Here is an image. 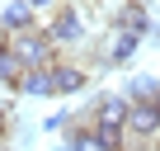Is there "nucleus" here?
Wrapping results in <instances>:
<instances>
[{
  "label": "nucleus",
  "instance_id": "39448f33",
  "mask_svg": "<svg viewBox=\"0 0 160 151\" xmlns=\"http://www.w3.org/2000/svg\"><path fill=\"white\" fill-rule=\"evenodd\" d=\"M137 47H141V43H137L132 33H118V29H113V33L104 38V47H99V57H94V61H99V66H122V61H132V57H137Z\"/></svg>",
  "mask_w": 160,
  "mask_h": 151
},
{
  "label": "nucleus",
  "instance_id": "20e7f679",
  "mask_svg": "<svg viewBox=\"0 0 160 151\" xmlns=\"http://www.w3.org/2000/svg\"><path fill=\"white\" fill-rule=\"evenodd\" d=\"M108 24H113L118 33H132L137 43L151 38V29H155V19H151V10H146V0H127V5H118V10L108 14Z\"/></svg>",
  "mask_w": 160,
  "mask_h": 151
},
{
  "label": "nucleus",
  "instance_id": "4468645a",
  "mask_svg": "<svg viewBox=\"0 0 160 151\" xmlns=\"http://www.w3.org/2000/svg\"><path fill=\"white\" fill-rule=\"evenodd\" d=\"M122 151H151V146H146V142H127Z\"/></svg>",
  "mask_w": 160,
  "mask_h": 151
},
{
  "label": "nucleus",
  "instance_id": "9b49d317",
  "mask_svg": "<svg viewBox=\"0 0 160 151\" xmlns=\"http://www.w3.org/2000/svg\"><path fill=\"white\" fill-rule=\"evenodd\" d=\"M71 123H75V113H66V109H61V113H47V118H42V128H47V132H66Z\"/></svg>",
  "mask_w": 160,
  "mask_h": 151
},
{
  "label": "nucleus",
  "instance_id": "ddd939ff",
  "mask_svg": "<svg viewBox=\"0 0 160 151\" xmlns=\"http://www.w3.org/2000/svg\"><path fill=\"white\" fill-rule=\"evenodd\" d=\"M19 5H28V10L38 14V10H47V5H52V0H19Z\"/></svg>",
  "mask_w": 160,
  "mask_h": 151
},
{
  "label": "nucleus",
  "instance_id": "f3484780",
  "mask_svg": "<svg viewBox=\"0 0 160 151\" xmlns=\"http://www.w3.org/2000/svg\"><path fill=\"white\" fill-rule=\"evenodd\" d=\"M66 5H75V0H66Z\"/></svg>",
  "mask_w": 160,
  "mask_h": 151
},
{
  "label": "nucleus",
  "instance_id": "6e6552de",
  "mask_svg": "<svg viewBox=\"0 0 160 151\" xmlns=\"http://www.w3.org/2000/svg\"><path fill=\"white\" fill-rule=\"evenodd\" d=\"M52 81H57V95H80L90 85V71L80 66V61H57L52 66Z\"/></svg>",
  "mask_w": 160,
  "mask_h": 151
},
{
  "label": "nucleus",
  "instance_id": "dca6fc26",
  "mask_svg": "<svg viewBox=\"0 0 160 151\" xmlns=\"http://www.w3.org/2000/svg\"><path fill=\"white\" fill-rule=\"evenodd\" d=\"M0 151H14V146H10V142H0Z\"/></svg>",
  "mask_w": 160,
  "mask_h": 151
},
{
  "label": "nucleus",
  "instance_id": "2eb2a0df",
  "mask_svg": "<svg viewBox=\"0 0 160 151\" xmlns=\"http://www.w3.org/2000/svg\"><path fill=\"white\" fill-rule=\"evenodd\" d=\"M5 47H10V38H5V33H0V52H5Z\"/></svg>",
  "mask_w": 160,
  "mask_h": 151
},
{
  "label": "nucleus",
  "instance_id": "7ed1b4c3",
  "mask_svg": "<svg viewBox=\"0 0 160 151\" xmlns=\"http://www.w3.org/2000/svg\"><path fill=\"white\" fill-rule=\"evenodd\" d=\"M127 142H146V146L160 142V99L132 104V113H127Z\"/></svg>",
  "mask_w": 160,
  "mask_h": 151
},
{
  "label": "nucleus",
  "instance_id": "9d476101",
  "mask_svg": "<svg viewBox=\"0 0 160 151\" xmlns=\"http://www.w3.org/2000/svg\"><path fill=\"white\" fill-rule=\"evenodd\" d=\"M19 76H24V61L5 47V52H0V85H5V90H14V85H19Z\"/></svg>",
  "mask_w": 160,
  "mask_h": 151
},
{
  "label": "nucleus",
  "instance_id": "423d86ee",
  "mask_svg": "<svg viewBox=\"0 0 160 151\" xmlns=\"http://www.w3.org/2000/svg\"><path fill=\"white\" fill-rule=\"evenodd\" d=\"M14 95H24V99H47V95H57L52 66H33V71H24L19 85H14Z\"/></svg>",
  "mask_w": 160,
  "mask_h": 151
},
{
  "label": "nucleus",
  "instance_id": "1a4fd4ad",
  "mask_svg": "<svg viewBox=\"0 0 160 151\" xmlns=\"http://www.w3.org/2000/svg\"><path fill=\"white\" fill-rule=\"evenodd\" d=\"M122 95H127L132 104H146V99H160V81H155V76H132Z\"/></svg>",
  "mask_w": 160,
  "mask_h": 151
},
{
  "label": "nucleus",
  "instance_id": "a211bd4d",
  "mask_svg": "<svg viewBox=\"0 0 160 151\" xmlns=\"http://www.w3.org/2000/svg\"><path fill=\"white\" fill-rule=\"evenodd\" d=\"M151 151H160V146H151Z\"/></svg>",
  "mask_w": 160,
  "mask_h": 151
},
{
  "label": "nucleus",
  "instance_id": "f03ea898",
  "mask_svg": "<svg viewBox=\"0 0 160 151\" xmlns=\"http://www.w3.org/2000/svg\"><path fill=\"white\" fill-rule=\"evenodd\" d=\"M42 33L52 38L57 52H71V47L85 43V14H80L75 5H61V10H52V19L42 24Z\"/></svg>",
  "mask_w": 160,
  "mask_h": 151
},
{
  "label": "nucleus",
  "instance_id": "f8f14e48",
  "mask_svg": "<svg viewBox=\"0 0 160 151\" xmlns=\"http://www.w3.org/2000/svg\"><path fill=\"white\" fill-rule=\"evenodd\" d=\"M10 128H14V109H10V99H0V142L10 137Z\"/></svg>",
  "mask_w": 160,
  "mask_h": 151
},
{
  "label": "nucleus",
  "instance_id": "f257e3e1",
  "mask_svg": "<svg viewBox=\"0 0 160 151\" xmlns=\"http://www.w3.org/2000/svg\"><path fill=\"white\" fill-rule=\"evenodd\" d=\"M10 52L24 61V71H33V66H57V61H61V52H57L52 38L42 33V24L28 29V33H14V38H10Z\"/></svg>",
  "mask_w": 160,
  "mask_h": 151
},
{
  "label": "nucleus",
  "instance_id": "0eeeda50",
  "mask_svg": "<svg viewBox=\"0 0 160 151\" xmlns=\"http://www.w3.org/2000/svg\"><path fill=\"white\" fill-rule=\"evenodd\" d=\"M28 29H38V14H33L28 5H19V0L0 5V33H5V38H14V33H28Z\"/></svg>",
  "mask_w": 160,
  "mask_h": 151
},
{
  "label": "nucleus",
  "instance_id": "6ab92c4d",
  "mask_svg": "<svg viewBox=\"0 0 160 151\" xmlns=\"http://www.w3.org/2000/svg\"><path fill=\"white\" fill-rule=\"evenodd\" d=\"M155 146H160V142H155Z\"/></svg>",
  "mask_w": 160,
  "mask_h": 151
}]
</instances>
